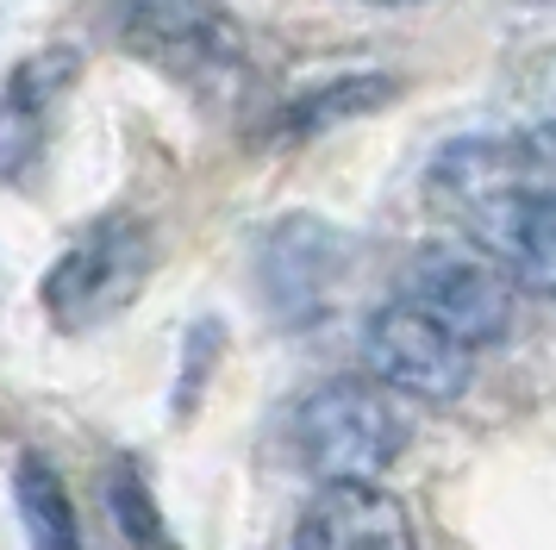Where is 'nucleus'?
Returning <instances> with one entry per match:
<instances>
[{
    "mask_svg": "<svg viewBox=\"0 0 556 550\" xmlns=\"http://www.w3.org/2000/svg\"><path fill=\"white\" fill-rule=\"evenodd\" d=\"M288 438L313 482H381L413 445V420L376 375H338L294 400Z\"/></svg>",
    "mask_w": 556,
    "mask_h": 550,
    "instance_id": "nucleus-1",
    "label": "nucleus"
},
{
    "mask_svg": "<svg viewBox=\"0 0 556 550\" xmlns=\"http://www.w3.org/2000/svg\"><path fill=\"white\" fill-rule=\"evenodd\" d=\"M144 282H151V225L131 213H106L63 245V257L38 282V300L56 332H94L119 320L144 295Z\"/></svg>",
    "mask_w": 556,
    "mask_h": 550,
    "instance_id": "nucleus-2",
    "label": "nucleus"
},
{
    "mask_svg": "<svg viewBox=\"0 0 556 550\" xmlns=\"http://www.w3.org/2000/svg\"><path fill=\"white\" fill-rule=\"evenodd\" d=\"M119 38L131 57L176 75L181 88L219 95L238 75H251V38L219 0H126Z\"/></svg>",
    "mask_w": 556,
    "mask_h": 550,
    "instance_id": "nucleus-3",
    "label": "nucleus"
},
{
    "mask_svg": "<svg viewBox=\"0 0 556 550\" xmlns=\"http://www.w3.org/2000/svg\"><path fill=\"white\" fill-rule=\"evenodd\" d=\"M363 370L376 375L381 388H394L401 400L419 407H456L476 382V350L463 345L456 332L419 313L413 300H388L363 320Z\"/></svg>",
    "mask_w": 556,
    "mask_h": 550,
    "instance_id": "nucleus-4",
    "label": "nucleus"
},
{
    "mask_svg": "<svg viewBox=\"0 0 556 550\" xmlns=\"http://www.w3.org/2000/svg\"><path fill=\"white\" fill-rule=\"evenodd\" d=\"M401 300H413L419 313L456 332L469 350H488L501 345L513 332V313H519V282L481 257V250H444V245H426L401 275Z\"/></svg>",
    "mask_w": 556,
    "mask_h": 550,
    "instance_id": "nucleus-5",
    "label": "nucleus"
},
{
    "mask_svg": "<svg viewBox=\"0 0 556 550\" xmlns=\"http://www.w3.org/2000/svg\"><path fill=\"white\" fill-rule=\"evenodd\" d=\"M451 220L469 232V245L481 257H494L519 282V295H538L556 307V195L513 175L501 188L463 200Z\"/></svg>",
    "mask_w": 556,
    "mask_h": 550,
    "instance_id": "nucleus-6",
    "label": "nucleus"
},
{
    "mask_svg": "<svg viewBox=\"0 0 556 550\" xmlns=\"http://www.w3.org/2000/svg\"><path fill=\"white\" fill-rule=\"evenodd\" d=\"M338 275H344V238L313 213H288L263 232L256 245V288L263 307L281 325H313L326 320L331 295H338Z\"/></svg>",
    "mask_w": 556,
    "mask_h": 550,
    "instance_id": "nucleus-7",
    "label": "nucleus"
},
{
    "mask_svg": "<svg viewBox=\"0 0 556 550\" xmlns=\"http://www.w3.org/2000/svg\"><path fill=\"white\" fill-rule=\"evenodd\" d=\"M76 82H81L76 45H45L7 70V82H0V182L7 188H20L45 163V145H51Z\"/></svg>",
    "mask_w": 556,
    "mask_h": 550,
    "instance_id": "nucleus-8",
    "label": "nucleus"
},
{
    "mask_svg": "<svg viewBox=\"0 0 556 550\" xmlns=\"http://www.w3.org/2000/svg\"><path fill=\"white\" fill-rule=\"evenodd\" d=\"M294 550H419V538L381 482H319L294 525Z\"/></svg>",
    "mask_w": 556,
    "mask_h": 550,
    "instance_id": "nucleus-9",
    "label": "nucleus"
},
{
    "mask_svg": "<svg viewBox=\"0 0 556 550\" xmlns=\"http://www.w3.org/2000/svg\"><path fill=\"white\" fill-rule=\"evenodd\" d=\"M13 507H20V525H26L31 550H88L76 500H70V488H63V475H56L51 457L26 450L13 463Z\"/></svg>",
    "mask_w": 556,
    "mask_h": 550,
    "instance_id": "nucleus-10",
    "label": "nucleus"
},
{
    "mask_svg": "<svg viewBox=\"0 0 556 550\" xmlns=\"http://www.w3.org/2000/svg\"><path fill=\"white\" fill-rule=\"evenodd\" d=\"M101 500H106V520L119 525V538L131 550H176V532L156 507V488L144 482L138 463H113L101 482Z\"/></svg>",
    "mask_w": 556,
    "mask_h": 550,
    "instance_id": "nucleus-11",
    "label": "nucleus"
},
{
    "mask_svg": "<svg viewBox=\"0 0 556 550\" xmlns=\"http://www.w3.org/2000/svg\"><path fill=\"white\" fill-rule=\"evenodd\" d=\"M394 75H344V82H326L301 95L288 113H281V132H319V125H338V120H363L376 113L381 100H394Z\"/></svg>",
    "mask_w": 556,
    "mask_h": 550,
    "instance_id": "nucleus-12",
    "label": "nucleus"
},
{
    "mask_svg": "<svg viewBox=\"0 0 556 550\" xmlns=\"http://www.w3.org/2000/svg\"><path fill=\"white\" fill-rule=\"evenodd\" d=\"M519 157H526V182H538L544 195H556V120L519 132Z\"/></svg>",
    "mask_w": 556,
    "mask_h": 550,
    "instance_id": "nucleus-13",
    "label": "nucleus"
},
{
    "mask_svg": "<svg viewBox=\"0 0 556 550\" xmlns=\"http://www.w3.org/2000/svg\"><path fill=\"white\" fill-rule=\"evenodd\" d=\"M201 350H206V357L219 350V325H213V320H201ZM206 357H201V363H206ZM201 375L206 370H194V338H188V370H181V388H176V413H188V400L201 395Z\"/></svg>",
    "mask_w": 556,
    "mask_h": 550,
    "instance_id": "nucleus-14",
    "label": "nucleus"
},
{
    "mask_svg": "<svg viewBox=\"0 0 556 550\" xmlns=\"http://www.w3.org/2000/svg\"><path fill=\"white\" fill-rule=\"evenodd\" d=\"M369 7H419V0H369Z\"/></svg>",
    "mask_w": 556,
    "mask_h": 550,
    "instance_id": "nucleus-15",
    "label": "nucleus"
}]
</instances>
